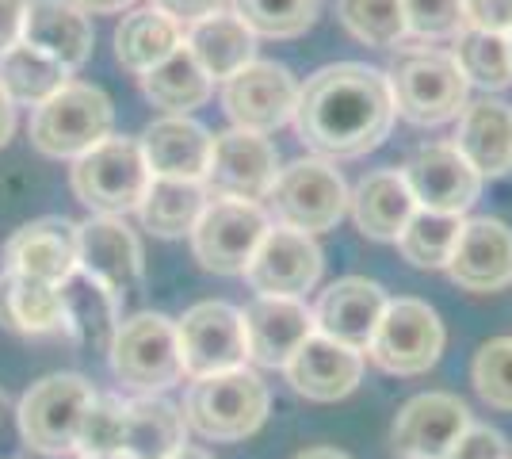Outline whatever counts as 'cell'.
<instances>
[{"label": "cell", "mask_w": 512, "mask_h": 459, "mask_svg": "<svg viewBox=\"0 0 512 459\" xmlns=\"http://www.w3.org/2000/svg\"><path fill=\"white\" fill-rule=\"evenodd\" d=\"M279 150L272 138L249 131L214 134L211 165L203 173V188L207 199H245V203H260L272 196L279 180Z\"/></svg>", "instance_id": "4fadbf2b"}, {"label": "cell", "mask_w": 512, "mask_h": 459, "mask_svg": "<svg viewBox=\"0 0 512 459\" xmlns=\"http://www.w3.org/2000/svg\"><path fill=\"white\" fill-rule=\"evenodd\" d=\"M444 272L451 276V284H459L470 295L505 291L512 284V230L490 215L467 219Z\"/></svg>", "instance_id": "ffe728a7"}, {"label": "cell", "mask_w": 512, "mask_h": 459, "mask_svg": "<svg viewBox=\"0 0 512 459\" xmlns=\"http://www.w3.org/2000/svg\"><path fill=\"white\" fill-rule=\"evenodd\" d=\"M157 12H165L169 20H176L180 27H192V23L207 20L214 12L230 8V0H150Z\"/></svg>", "instance_id": "ee69618b"}, {"label": "cell", "mask_w": 512, "mask_h": 459, "mask_svg": "<svg viewBox=\"0 0 512 459\" xmlns=\"http://www.w3.org/2000/svg\"><path fill=\"white\" fill-rule=\"evenodd\" d=\"M390 81V96L402 119L413 127H440L459 119L470 104V85L455 54L444 46L402 43L390 66L383 69Z\"/></svg>", "instance_id": "7a4b0ae2"}, {"label": "cell", "mask_w": 512, "mask_h": 459, "mask_svg": "<svg viewBox=\"0 0 512 459\" xmlns=\"http://www.w3.org/2000/svg\"><path fill=\"white\" fill-rule=\"evenodd\" d=\"M77 272H85L88 280L107 287L119 303H127L146 276V253H142V241L127 226V219L92 215L88 222H81Z\"/></svg>", "instance_id": "5bb4252c"}, {"label": "cell", "mask_w": 512, "mask_h": 459, "mask_svg": "<svg viewBox=\"0 0 512 459\" xmlns=\"http://www.w3.org/2000/svg\"><path fill=\"white\" fill-rule=\"evenodd\" d=\"M337 16L344 31L363 46L398 50L402 43H409L402 0H337Z\"/></svg>", "instance_id": "d590c367"}, {"label": "cell", "mask_w": 512, "mask_h": 459, "mask_svg": "<svg viewBox=\"0 0 512 459\" xmlns=\"http://www.w3.org/2000/svg\"><path fill=\"white\" fill-rule=\"evenodd\" d=\"M184 46L195 54V62L207 69L211 81H230L237 69L256 62V35L230 8L192 23L184 35Z\"/></svg>", "instance_id": "f546056e"}, {"label": "cell", "mask_w": 512, "mask_h": 459, "mask_svg": "<svg viewBox=\"0 0 512 459\" xmlns=\"http://www.w3.org/2000/svg\"><path fill=\"white\" fill-rule=\"evenodd\" d=\"M444 459H509V440L490 425H470Z\"/></svg>", "instance_id": "b9f144b4"}, {"label": "cell", "mask_w": 512, "mask_h": 459, "mask_svg": "<svg viewBox=\"0 0 512 459\" xmlns=\"http://www.w3.org/2000/svg\"><path fill=\"white\" fill-rule=\"evenodd\" d=\"M207 203L211 199H207L203 180H161V176H153L146 196L138 203V219L157 238H184L195 230Z\"/></svg>", "instance_id": "d6a6232c"}, {"label": "cell", "mask_w": 512, "mask_h": 459, "mask_svg": "<svg viewBox=\"0 0 512 459\" xmlns=\"http://www.w3.org/2000/svg\"><path fill=\"white\" fill-rule=\"evenodd\" d=\"M169 459H214L211 452H203V448H192V444H184L176 456H169Z\"/></svg>", "instance_id": "681fc988"}, {"label": "cell", "mask_w": 512, "mask_h": 459, "mask_svg": "<svg viewBox=\"0 0 512 459\" xmlns=\"http://www.w3.org/2000/svg\"><path fill=\"white\" fill-rule=\"evenodd\" d=\"M230 12L256 39H299L321 12V0H230Z\"/></svg>", "instance_id": "74e56055"}, {"label": "cell", "mask_w": 512, "mask_h": 459, "mask_svg": "<svg viewBox=\"0 0 512 459\" xmlns=\"http://www.w3.org/2000/svg\"><path fill=\"white\" fill-rule=\"evenodd\" d=\"M470 383L493 410H512V337H493L474 352Z\"/></svg>", "instance_id": "ab89813d"}, {"label": "cell", "mask_w": 512, "mask_h": 459, "mask_svg": "<svg viewBox=\"0 0 512 459\" xmlns=\"http://www.w3.org/2000/svg\"><path fill=\"white\" fill-rule=\"evenodd\" d=\"M81 459H130V456H123V452H115V456H81Z\"/></svg>", "instance_id": "f907efd6"}, {"label": "cell", "mask_w": 512, "mask_h": 459, "mask_svg": "<svg viewBox=\"0 0 512 459\" xmlns=\"http://www.w3.org/2000/svg\"><path fill=\"white\" fill-rule=\"evenodd\" d=\"M463 20L474 31L509 35L512 31V0H463Z\"/></svg>", "instance_id": "7bdbcfd3"}, {"label": "cell", "mask_w": 512, "mask_h": 459, "mask_svg": "<svg viewBox=\"0 0 512 459\" xmlns=\"http://www.w3.org/2000/svg\"><path fill=\"white\" fill-rule=\"evenodd\" d=\"M245 318V345L249 360L256 368H287V360L306 345V337H314V314L302 299H272V295H256L253 303L241 310Z\"/></svg>", "instance_id": "44dd1931"}, {"label": "cell", "mask_w": 512, "mask_h": 459, "mask_svg": "<svg viewBox=\"0 0 512 459\" xmlns=\"http://www.w3.org/2000/svg\"><path fill=\"white\" fill-rule=\"evenodd\" d=\"M348 211H352L363 238L398 241L409 219L417 215V199L409 192L402 169H375L352 188Z\"/></svg>", "instance_id": "484cf974"}, {"label": "cell", "mask_w": 512, "mask_h": 459, "mask_svg": "<svg viewBox=\"0 0 512 459\" xmlns=\"http://www.w3.org/2000/svg\"><path fill=\"white\" fill-rule=\"evenodd\" d=\"M406 8L409 43H455L467 20H463V0H402Z\"/></svg>", "instance_id": "60d3db41"}, {"label": "cell", "mask_w": 512, "mask_h": 459, "mask_svg": "<svg viewBox=\"0 0 512 459\" xmlns=\"http://www.w3.org/2000/svg\"><path fill=\"white\" fill-rule=\"evenodd\" d=\"M176 341H180V360L188 379L237 372L249 360L245 318L234 303H222V299H207L184 310V318L176 322Z\"/></svg>", "instance_id": "8fae6325"}, {"label": "cell", "mask_w": 512, "mask_h": 459, "mask_svg": "<svg viewBox=\"0 0 512 459\" xmlns=\"http://www.w3.org/2000/svg\"><path fill=\"white\" fill-rule=\"evenodd\" d=\"M398 119L383 69L363 62H333L306 77L299 88L295 131L302 146L325 161H356L379 150Z\"/></svg>", "instance_id": "6da1fadb"}, {"label": "cell", "mask_w": 512, "mask_h": 459, "mask_svg": "<svg viewBox=\"0 0 512 459\" xmlns=\"http://www.w3.org/2000/svg\"><path fill=\"white\" fill-rule=\"evenodd\" d=\"M115 127V104L100 85L69 81L46 104L31 111V146L54 161H77L96 150Z\"/></svg>", "instance_id": "3957f363"}, {"label": "cell", "mask_w": 512, "mask_h": 459, "mask_svg": "<svg viewBox=\"0 0 512 459\" xmlns=\"http://www.w3.org/2000/svg\"><path fill=\"white\" fill-rule=\"evenodd\" d=\"M20 43L43 50L73 73L92 58L96 31H92L88 12H81L73 0H31L27 16H23Z\"/></svg>", "instance_id": "d4e9b609"}, {"label": "cell", "mask_w": 512, "mask_h": 459, "mask_svg": "<svg viewBox=\"0 0 512 459\" xmlns=\"http://www.w3.org/2000/svg\"><path fill=\"white\" fill-rule=\"evenodd\" d=\"M65 85H69V69L35 46L16 43L8 54H0V88L8 92L12 104L39 108Z\"/></svg>", "instance_id": "836d02e7"}, {"label": "cell", "mask_w": 512, "mask_h": 459, "mask_svg": "<svg viewBox=\"0 0 512 459\" xmlns=\"http://www.w3.org/2000/svg\"><path fill=\"white\" fill-rule=\"evenodd\" d=\"M444 322L425 299H390L367 356L390 375H425L444 352Z\"/></svg>", "instance_id": "30bf717a"}, {"label": "cell", "mask_w": 512, "mask_h": 459, "mask_svg": "<svg viewBox=\"0 0 512 459\" xmlns=\"http://www.w3.org/2000/svg\"><path fill=\"white\" fill-rule=\"evenodd\" d=\"M0 326L20 333V337L65 333L62 291L4 268L0 272Z\"/></svg>", "instance_id": "4dcf8cb0"}, {"label": "cell", "mask_w": 512, "mask_h": 459, "mask_svg": "<svg viewBox=\"0 0 512 459\" xmlns=\"http://www.w3.org/2000/svg\"><path fill=\"white\" fill-rule=\"evenodd\" d=\"M459 234H463V219L459 215H436V211H421L409 219V226L402 230V238L394 241L398 253L406 257L413 268H448L451 253L459 245Z\"/></svg>", "instance_id": "8d00e7d4"}, {"label": "cell", "mask_w": 512, "mask_h": 459, "mask_svg": "<svg viewBox=\"0 0 512 459\" xmlns=\"http://www.w3.org/2000/svg\"><path fill=\"white\" fill-rule=\"evenodd\" d=\"M287 383L295 387V394L310 398V402H337L360 387L363 379V352L348 349L333 337H306L291 360H287Z\"/></svg>", "instance_id": "7402d4cb"}, {"label": "cell", "mask_w": 512, "mask_h": 459, "mask_svg": "<svg viewBox=\"0 0 512 459\" xmlns=\"http://www.w3.org/2000/svg\"><path fill=\"white\" fill-rule=\"evenodd\" d=\"M0 410H4V391H0Z\"/></svg>", "instance_id": "f5cc1de1"}, {"label": "cell", "mask_w": 512, "mask_h": 459, "mask_svg": "<svg viewBox=\"0 0 512 459\" xmlns=\"http://www.w3.org/2000/svg\"><path fill=\"white\" fill-rule=\"evenodd\" d=\"M107 356L115 379L134 394H161L184 379L176 322L161 310H138L123 318Z\"/></svg>", "instance_id": "8992f818"}, {"label": "cell", "mask_w": 512, "mask_h": 459, "mask_svg": "<svg viewBox=\"0 0 512 459\" xmlns=\"http://www.w3.org/2000/svg\"><path fill=\"white\" fill-rule=\"evenodd\" d=\"M268 406H272V394L264 387V379L253 368H237V372L192 379L180 410L188 429H195L203 440L234 444V440L253 437L264 425Z\"/></svg>", "instance_id": "277c9868"}, {"label": "cell", "mask_w": 512, "mask_h": 459, "mask_svg": "<svg viewBox=\"0 0 512 459\" xmlns=\"http://www.w3.org/2000/svg\"><path fill=\"white\" fill-rule=\"evenodd\" d=\"M146 165L161 180H203L211 165L214 134L192 115H161L138 134Z\"/></svg>", "instance_id": "603a6c76"}, {"label": "cell", "mask_w": 512, "mask_h": 459, "mask_svg": "<svg viewBox=\"0 0 512 459\" xmlns=\"http://www.w3.org/2000/svg\"><path fill=\"white\" fill-rule=\"evenodd\" d=\"M142 92L153 108H161L165 115H192L214 96V81L207 77V69L195 62L192 50L180 46L176 54H169L161 66L142 77Z\"/></svg>", "instance_id": "1f68e13d"}, {"label": "cell", "mask_w": 512, "mask_h": 459, "mask_svg": "<svg viewBox=\"0 0 512 459\" xmlns=\"http://www.w3.org/2000/svg\"><path fill=\"white\" fill-rule=\"evenodd\" d=\"M77 234H81V222L62 219V215L27 222L4 245V268L31 276L39 284L62 287L77 272Z\"/></svg>", "instance_id": "d6986e66"}, {"label": "cell", "mask_w": 512, "mask_h": 459, "mask_svg": "<svg viewBox=\"0 0 512 459\" xmlns=\"http://www.w3.org/2000/svg\"><path fill=\"white\" fill-rule=\"evenodd\" d=\"M81 12L88 16H115V12H130L134 8V0H73Z\"/></svg>", "instance_id": "bcb514c9"}, {"label": "cell", "mask_w": 512, "mask_h": 459, "mask_svg": "<svg viewBox=\"0 0 512 459\" xmlns=\"http://www.w3.org/2000/svg\"><path fill=\"white\" fill-rule=\"evenodd\" d=\"M188 444L184 410L161 394H134L127 398V437L123 456L130 459H169Z\"/></svg>", "instance_id": "f1b7e54d"}, {"label": "cell", "mask_w": 512, "mask_h": 459, "mask_svg": "<svg viewBox=\"0 0 512 459\" xmlns=\"http://www.w3.org/2000/svg\"><path fill=\"white\" fill-rule=\"evenodd\" d=\"M470 425L474 421L463 398L448 391L417 394L390 425V452L394 459H444Z\"/></svg>", "instance_id": "e0dca14e"}, {"label": "cell", "mask_w": 512, "mask_h": 459, "mask_svg": "<svg viewBox=\"0 0 512 459\" xmlns=\"http://www.w3.org/2000/svg\"><path fill=\"white\" fill-rule=\"evenodd\" d=\"M31 0H0V54H8L23 39V16Z\"/></svg>", "instance_id": "f6af8a7d"}, {"label": "cell", "mask_w": 512, "mask_h": 459, "mask_svg": "<svg viewBox=\"0 0 512 459\" xmlns=\"http://www.w3.org/2000/svg\"><path fill=\"white\" fill-rule=\"evenodd\" d=\"M409 192L421 211L436 215H467L482 196V176L470 169V161L455 150V142H425L402 165Z\"/></svg>", "instance_id": "9a60e30c"}, {"label": "cell", "mask_w": 512, "mask_h": 459, "mask_svg": "<svg viewBox=\"0 0 512 459\" xmlns=\"http://www.w3.org/2000/svg\"><path fill=\"white\" fill-rule=\"evenodd\" d=\"M16 131V104L8 100V92L0 88V150L8 146V138Z\"/></svg>", "instance_id": "7dc6e473"}, {"label": "cell", "mask_w": 512, "mask_h": 459, "mask_svg": "<svg viewBox=\"0 0 512 459\" xmlns=\"http://www.w3.org/2000/svg\"><path fill=\"white\" fill-rule=\"evenodd\" d=\"M505 39H509V54H512V31H509V35H505Z\"/></svg>", "instance_id": "816d5d0a"}, {"label": "cell", "mask_w": 512, "mask_h": 459, "mask_svg": "<svg viewBox=\"0 0 512 459\" xmlns=\"http://www.w3.org/2000/svg\"><path fill=\"white\" fill-rule=\"evenodd\" d=\"M272 230V215L245 199H211L195 222L192 253L214 276H245V268Z\"/></svg>", "instance_id": "9c48e42d"}, {"label": "cell", "mask_w": 512, "mask_h": 459, "mask_svg": "<svg viewBox=\"0 0 512 459\" xmlns=\"http://www.w3.org/2000/svg\"><path fill=\"white\" fill-rule=\"evenodd\" d=\"M299 88L302 85L287 66L256 58L245 69H237L230 81H222V111L230 115L237 131L268 138L295 119Z\"/></svg>", "instance_id": "7c38bea8"}, {"label": "cell", "mask_w": 512, "mask_h": 459, "mask_svg": "<svg viewBox=\"0 0 512 459\" xmlns=\"http://www.w3.org/2000/svg\"><path fill=\"white\" fill-rule=\"evenodd\" d=\"M184 35H188V27L169 20L153 4L130 8L127 16L119 20V27H115V58L127 73L146 77L150 69H157L169 54H176L184 46Z\"/></svg>", "instance_id": "83f0119b"}, {"label": "cell", "mask_w": 512, "mask_h": 459, "mask_svg": "<svg viewBox=\"0 0 512 459\" xmlns=\"http://www.w3.org/2000/svg\"><path fill=\"white\" fill-rule=\"evenodd\" d=\"M96 398L92 383L77 372H54L31 383L20 398V437L39 456H65L77 452V433L88 402Z\"/></svg>", "instance_id": "ba28073f"}, {"label": "cell", "mask_w": 512, "mask_h": 459, "mask_svg": "<svg viewBox=\"0 0 512 459\" xmlns=\"http://www.w3.org/2000/svg\"><path fill=\"white\" fill-rule=\"evenodd\" d=\"M451 54H455V62L463 69L467 85L482 88L486 96L512 85V54H509V39H505V35H490V31L467 27V31L455 39Z\"/></svg>", "instance_id": "e575fe53"}, {"label": "cell", "mask_w": 512, "mask_h": 459, "mask_svg": "<svg viewBox=\"0 0 512 459\" xmlns=\"http://www.w3.org/2000/svg\"><path fill=\"white\" fill-rule=\"evenodd\" d=\"M150 165L138 138L111 134L96 150L73 161L69 169V188L85 203L92 215H115L123 219L127 211H138V203L150 188Z\"/></svg>", "instance_id": "5b68a950"}, {"label": "cell", "mask_w": 512, "mask_h": 459, "mask_svg": "<svg viewBox=\"0 0 512 459\" xmlns=\"http://www.w3.org/2000/svg\"><path fill=\"white\" fill-rule=\"evenodd\" d=\"M123 437H127V398L96 394L81 417L77 452L81 456H115V452H123Z\"/></svg>", "instance_id": "f35d334b"}, {"label": "cell", "mask_w": 512, "mask_h": 459, "mask_svg": "<svg viewBox=\"0 0 512 459\" xmlns=\"http://www.w3.org/2000/svg\"><path fill=\"white\" fill-rule=\"evenodd\" d=\"M386 291L367 276H344L333 280L314 303V329L321 337H333L348 349L367 352L375 329L386 314Z\"/></svg>", "instance_id": "ac0fdd59"}, {"label": "cell", "mask_w": 512, "mask_h": 459, "mask_svg": "<svg viewBox=\"0 0 512 459\" xmlns=\"http://www.w3.org/2000/svg\"><path fill=\"white\" fill-rule=\"evenodd\" d=\"M62 314H65V333L77 349L107 352L119 322H123V303L100 287L96 280H88L85 272H73L62 287Z\"/></svg>", "instance_id": "4316f807"}, {"label": "cell", "mask_w": 512, "mask_h": 459, "mask_svg": "<svg viewBox=\"0 0 512 459\" xmlns=\"http://www.w3.org/2000/svg\"><path fill=\"white\" fill-rule=\"evenodd\" d=\"M321 257L318 241L299 230L276 226L264 234L260 249L253 253V261L245 268V280L256 295H272V299H302L306 291H314L321 280Z\"/></svg>", "instance_id": "2e32d148"}, {"label": "cell", "mask_w": 512, "mask_h": 459, "mask_svg": "<svg viewBox=\"0 0 512 459\" xmlns=\"http://www.w3.org/2000/svg\"><path fill=\"white\" fill-rule=\"evenodd\" d=\"M295 459H352V456H344L341 448H310V452H302Z\"/></svg>", "instance_id": "c3c4849f"}, {"label": "cell", "mask_w": 512, "mask_h": 459, "mask_svg": "<svg viewBox=\"0 0 512 459\" xmlns=\"http://www.w3.org/2000/svg\"><path fill=\"white\" fill-rule=\"evenodd\" d=\"M348 184L341 169L325 157H299L279 169V180L268 196L276 226L299 230V234H325L344 219L348 211Z\"/></svg>", "instance_id": "52a82bcc"}, {"label": "cell", "mask_w": 512, "mask_h": 459, "mask_svg": "<svg viewBox=\"0 0 512 459\" xmlns=\"http://www.w3.org/2000/svg\"><path fill=\"white\" fill-rule=\"evenodd\" d=\"M455 150L470 161V169L482 180L512 173V104L497 96L470 100L459 115Z\"/></svg>", "instance_id": "cb8c5ba5"}]
</instances>
